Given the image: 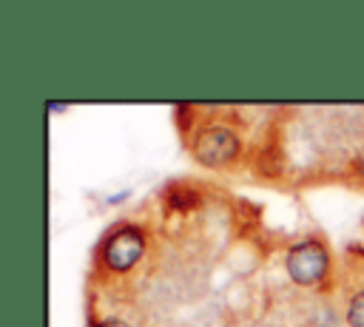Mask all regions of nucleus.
I'll return each instance as SVG.
<instances>
[{"label": "nucleus", "instance_id": "obj_7", "mask_svg": "<svg viewBox=\"0 0 364 327\" xmlns=\"http://www.w3.org/2000/svg\"><path fill=\"white\" fill-rule=\"evenodd\" d=\"M71 105L68 102H46V114L48 117H57V114H68Z\"/></svg>", "mask_w": 364, "mask_h": 327}, {"label": "nucleus", "instance_id": "obj_1", "mask_svg": "<svg viewBox=\"0 0 364 327\" xmlns=\"http://www.w3.org/2000/svg\"><path fill=\"white\" fill-rule=\"evenodd\" d=\"M199 117H191L188 105L176 108L179 136L185 154L208 171L236 173L250 168L256 139L247 134V119L236 117V108L222 105H193Z\"/></svg>", "mask_w": 364, "mask_h": 327}, {"label": "nucleus", "instance_id": "obj_6", "mask_svg": "<svg viewBox=\"0 0 364 327\" xmlns=\"http://www.w3.org/2000/svg\"><path fill=\"white\" fill-rule=\"evenodd\" d=\"M88 327H134L128 318H122L119 313L111 310H100L97 304L88 310Z\"/></svg>", "mask_w": 364, "mask_h": 327}, {"label": "nucleus", "instance_id": "obj_8", "mask_svg": "<svg viewBox=\"0 0 364 327\" xmlns=\"http://www.w3.org/2000/svg\"><path fill=\"white\" fill-rule=\"evenodd\" d=\"M128 196H131V188H125V191H117V193H108V196H105V205H122Z\"/></svg>", "mask_w": 364, "mask_h": 327}, {"label": "nucleus", "instance_id": "obj_5", "mask_svg": "<svg viewBox=\"0 0 364 327\" xmlns=\"http://www.w3.org/2000/svg\"><path fill=\"white\" fill-rule=\"evenodd\" d=\"M341 321L344 327H364V279L344 293Z\"/></svg>", "mask_w": 364, "mask_h": 327}, {"label": "nucleus", "instance_id": "obj_3", "mask_svg": "<svg viewBox=\"0 0 364 327\" xmlns=\"http://www.w3.org/2000/svg\"><path fill=\"white\" fill-rule=\"evenodd\" d=\"M282 267H284V276L290 279V284H296L299 290L324 296V299L338 284L333 247H330L327 236L318 233V230H310V233L296 236L284 247Z\"/></svg>", "mask_w": 364, "mask_h": 327}, {"label": "nucleus", "instance_id": "obj_2", "mask_svg": "<svg viewBox=\"0 0 364 327\" xmlns=\"http://www.w3.org/2000/svg\"><path fill=\"white\" fill-rule=\"evenodd\" d=\"M148 253H151L148 225L139 219L122 216L100 233V239L91 250V273L100 282L125 279L136 267H142Z\"/></svg>", "mask_w": 364, "mask_h": 327}, {"label": "nucleus", "instance_id": "obj_4", "mask_svg": "<svg viewBox=\"0 0 364 327\" xmlns=\"http://www.w3.org/2000/svg\"><path fill=\"white\" fill-rule=\"evenodd\" d=\"M202 182L193 179H171L165 188L156 193L159 210L165 216H191L205 208V191L199 188Z\"/></svg>", "mask_w": 364, "mask_h": 327}]
</instances>
